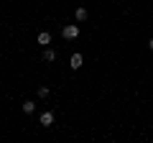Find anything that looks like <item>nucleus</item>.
Listing matches in <instances>:
<instances>
[{
  "instance_id": "nucleus-5",
  "label": "nucleus",
  "mask_w": 153,
  "mask_h": 143,
  "mask_svg": "<svg viewBox=\"0 0 153 143\" xmlns=\"http://www.w3.org/2000/svg\"><path fill=\"white\" fill-rule=\"evenodd\" d=\"M38 44H41V46H49L51 44V33H46V31L38 33Z\"/></svg>"
},
{
  "instance_id": "nucleus-1",
  "label": "nucleus",
  "mask_w": 153,
  "mask_h": 143,
  "mask_svg": "<svg viewBox=\"0 0 153 143\" xmlns=\"http://www.w3.org/2000/svg\"><path fill=\"white\" fill-rule=\"evenodd\" d=\"M61 36H64V39H69V41H74L76 36H79V26H76V23H69V26H64Z\"/></svg>"
},
{
  "instance_id": "nucleus-7",
  "label": "nucleus",
  "mask_w": 153,
  "mask_h": 143,
  "mask_svg": "<svg viewBox=\"0 0 153 143\" xmlns=\"http://www.w3.org/2000/svg\"><path fill=\"white\" fill-rule=\"evenodd\" d=\"M33 110H36V102H31V100H26V102H23V112H26V115H31Z\"/></svg>"
},
{
  "instance_id": "nucleus-8",
  "label": "nucleus",
  "mask_w": 153,
  "mask_h": 143,
  "mask_svg": "<svg viewBox=\"0 0 153 143\" xmlns=\"http://www.w3.org/2000/svg\"><path fill=\"white\" fill-rule=\"evenodd\" d=\"M38 97H49V87H38Z\"/></svg>"
},
{
  "instance_id": "nucleus-2",
  "label": "nucleus",
  "mask_w": 153,
  "mask_h": 143,
  "mask_svg": "<svg viewBox=\"0 0 153 143\" xmlns=\"http://www.w3.org/2000/svg\"><path fill=\"white\" fill-rule=\"evenodd\" d=\"M38 123H41L44 128H51V125H54V112H49V110L41 112V115H38Z\"/></svg>"
},
{
  "instance_id": "nucleus-4",
  "label": "nucleus",
  "mask_w": 153,
  "mask_h": 143,
  "mask_svg": "<svg viewBox=\"0 0 153 143\" xmlns=\"http://www.w3.org/2000/svg\"><path fill=\"white\" fill-rule=\"evenodd\" d=\"M44 61H49V64L56 61V51L51 49V46H44Z\"/></svg>"
},
{
  "instance_id": "nucleus-6",
  "label": "nucleus",
  "mask_w": 153,
  "mask_h": 143,
  "mask_svg": "<svg viewBox=\"0 0 153 143\" xmlns=\"http://www.w3.org/2000/svg\"><path fill=\"white\" fill-rule=\"evenodd\" d=\"M74 18H76V21H79V23H82V21H87V8H76Z\"/></svg>"
},
{
  "instance_id": "nucleus-9",
  "label": "nucleus",
  "mask_w": 153,
  "mask_h": 143,
  "mask_svg": "<svg viewBox=\"0 0 153 143\" xmlns=\"http://www.w3.org/2000/svg\"><path fill=\"white\" fill-rule=\"evenodd\" d=\"M148 49H151V51H153V39H148Z\"/></svg>"
},
{
  "instance_id": "nucleus-3",
  "label": "nucleus",
  "mask_w": 153,
  "mask_h": 143,
  "mask_svg": "<svg viewBox=\"0 0 153 143\" xmlns=\"http://www.w3.org/2000/svg\"><path fill=\"white\" fill-rule=\"evenodd\" d=\"M82 61H84V56H82V54H71L69 66H71V69H79V66H82Z\"/></svg>"
}]
</instances>
